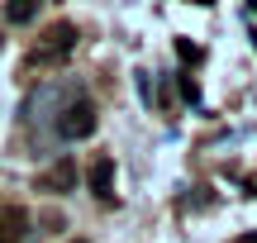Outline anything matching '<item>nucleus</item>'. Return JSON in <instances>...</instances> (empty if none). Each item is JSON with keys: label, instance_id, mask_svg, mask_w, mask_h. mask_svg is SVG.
I'll list each match as a JSON object with an SVG mask.
<instances>
[{"label": "nucleus", "instance_id": "obj_1", "mask_svg": "<svg viewBox=\"0 0 257 243\" xmlns=\"http://www.w3.org/2000/svg\"><path fill=\"white\" fill-rule=\"evenodd\" d=\"M95 124H100L95 105L86 100L81 91H72V95H67V105L57 110V119H53V134L62 143H81V139H91V134H95Z\"/></svg>", "mask_w": 257, "mask_h": 243}, {"label": "nucleus", "instance_id": "obj_2", "mask_svg": "<svg viewBox=\"0 0 257 243\" xmlns=\"http://www.w3.org/2000/svg\"><path fill=\"white\" fill-rule=\"evenodd\" d=\"M72 43H76V29L72 24H53L43 34V43L34 48V62H62V57L72 53Z\"/></svg>", "mask_w": 257, "mask_h": 243}, {"label": "nucleus", "instance_id": "obj_3", "mask_svg": "<svg viewBox=\"0 0 257 243\" xmlns=\"http://www.w3.org/2000/svg\"><path fill=\"white\" fill-rule=\"evenodd\" d=\"M0 243H38V234L29 229V215L19 205L0 210Z\"/></svg>", "mask_w": 257, "mask_h": 243}, {"label": "nucleus", "instance_id": "obj_4", "mask_svg": "<svg viewBox=\"0 0 257 243\" xmlns=\"http://www.w3.org/2000/svg\"><path fill=\"white\" fill-rule=\"evenodd\" d=\"M67 95H72V86H43V91L29 100L34 119H38V124H53V119H57V110L67 105Z\"/></svg>", "mask_w": 257, "mask_h": 243}, {"label": "nucleus", "instance_id": "obj_5", "mask_svg": "<svg viewBox=\"0 0 257 243\" xmlns=\"http://www.w3.org/2000/svg\"><path fill=\"white\" fill-rule=\"evenodd\" d=\"M38 191H48V196H62V191H76V162L72 158H57L53 167L38 177Z\"/></svg>", "mask_w": 257, "mask_h": 243}, {"label": "nucleus", "instance_id": "obj_6", "mask_svg": "<svg viewBox=\"0 0 257 243\" xmlns=\"http://www.w3.org/2000/svg\"><path fill=\"white\" fill-rule=\"evenodd\" d=\"M86 181H91V191L100 200H110L114 196V158H95L91 172H86Z\"/></svg>", "mask_w": 257, "mask_h": 243}, {"label": "nucleus", "instance_id": "obj_7", "mask_svg": "<svg viewBox=\"0 0 257 243\" xmlns=\"http://www.w3.org/2000/svg\"><path fill=\"white\" fill-rule=\"evenodd\" d=\"M38 15V0H5V19L10 24H29Z\"/></svg>", "mask_w": 257, "mask_h": 243}, {"label": "nucleus", "instance_id": "obj_8", "mask_svg": "<svg viewBox=\"0 0 257 243\" xmlns=\"http://www.w3.org/2000/svg\"><path fill=\"white\" fill-rule=\"evenodd\" d=\"M176 53H181V57H186V62H195V57H200V48H195V43H191V38H181V43H176Z\"/></svg>", "mask_w": 257, "mask_h": 243}, {"label": "nucleus", "instance_id": "obj_9", "mask_svg": "<svg viewBox=\"0 0 257 243\" xmlns=\"http://www.w3.org/2000/svg\"><path fill=\"white\" fill-rule=\"evenodd\" d=\"M181 95H186V100H191V105L200 100V91H195V81H191V76H181Z\"/></svg>", "mask_w": 257, "mask_h": 243}, {"label": "nucleus", "instance_id": "obj_10", "mask_svg": "<svg viewBox=\"0 0 257 243\" xmlns=\"http://www.w3.org/2000/svg\"><path fill=\"white\" fill-rule=\"evenodd\" d=\"M238 243H257V234H243V238H238Z\"/></svg>", "mask_w": 257, "mask_h": 243}, {"label": "nucleus", "instance_id": "obj_11", "mask_svg": "<svg viewBox=\"0 0 257 243\" xmlns=\"http://www.w3.org/2000/svg\"><path fill=\"white\" fill-rule=\"evenodd\" d=\"M248 5H252V10H257V0H248Z\"/></svg>", "mask_w": 257, "mask_h": 243}, {"label": "nucleus", "instance_id": "obj_12", "mask_svg": "<svg viewBox=\"0 0 257 243\" xmlns=\"http://www.w3.org/2000/svg\"><path fill=\"white\" fill-rule=\"evenodd\" d=\"M252 43H257V34H252Z\"/></svg>", "mask_w": 257, "mask_h": 243}, {"label": "nucleus", "instance_id": "obj_13", "mask_svg": "<svg viewBox=\"0 0 257 243\" xmlns=\"http://www.w3.org/2000/svg\"><path fill=\"white\" fill-rule=\"evenodd\" d=\"M76 243H86V238H76Z\"/></svg>", "mask_w": 257, "mask_h": 243}]
</instances>
